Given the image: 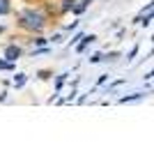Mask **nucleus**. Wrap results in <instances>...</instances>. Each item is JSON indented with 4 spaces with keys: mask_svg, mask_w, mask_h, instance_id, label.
Listing matches in <instances>:
<instances>
[{
    "mask_svg": "<svg viewBox=\"0 0 154 152\" xmlns=\"http://www.w3.org/2000/svg\"><path fill=\"white\" fill-rule=\"evenodd\" d=\"M16 25L26 32H32V35L37 32L39 35L48 25V14L39 7H23V9L16 12Z\"/></svg>",
    "mask_w": 154,
    "mask_h": 152,
    "instance_id": "f257e3e1",
    "label": "nucleus"
},
{
    "mask_svg": "<svg viewBox=\"0 0 154 152\" xmlns=\"http://www.w3.org/2000/svg\"><path fill=\"white\" fill-rule=\"evenodd\" d=\"M21 55H23V49H21L19 44H7L5 51H2V58H5V60H9V62H16Z\"/></svg>",
    "mask_w": 154,
    "mask_h": 152,
    "instance_id": "f03ea898",
    "label": "nucleus"
},
{
    "mask_svg": "<svg viewBox=\"0 0 154 152\" xmlns=\"http://www.w3.org/2000/svg\"><path fill=\"white\" fill-rule=\"evenodd\" d=\"M88 7H90V0H74V5H71V12L76 14V16H81V14H83Z\"/></svg>",
    "mask_w": 154,
    "mask_h": 152,
    "instance_id": "7ed1b4c3",
    "label": "nucleus"
},
{
    "mask_svg": "<svg viewBox=\"0 0 154 152\" xmlns=\"http://www.w3.org/2000/svg\"><path fill=\"white\" fill-rule=\"evenodd\" d=\"M97 42V37L94 35H83V42H81V44L76 46V53H83L85 49H88V44H94Z\"/></svg>",
    "mask_w": 154,
    "mask_h": 152,
    "instance_id": "20e7f679",
    "label": "nucleus"
},
{
    "mask_svg": "<svg viewBox=\"0 0 154 152\" xmlns=\"http://www.w3.org/2000/svg\"><path fill=\"white\" fill-rule=\"evenodd\" d=\"M26 83H28V76H26V74H16V76L12 78V85H14L16 90H21Z\"/></svg>",
    "mask_w": 154,
    "mask_h": 152,
    "instance_id": "39448f33",
    "label": "nucleus"
},
{
    "mask_svg": "<svg viewBox=\"0 0 154 152\" xmlns=\"http://www.w3.org/2000/svg\"><path fill=\"white\" fill-rule=\"evenodd\" d=\"M71 5H74V0H60V9H58V12H60V14L71 12Z\"/></svg>",
    "mask_w": 154,
    "mask_h": 152,
    "instance_id": "423d86ee",
    "label": "nucleus"
},
{
    "mask_svg": "<svg viewBox=\"0 0 154 152\" xmlns=\"http://www.w3.org/2000/svg\"><path fill=\"white\" fill-rule=\"evenodd\" d=\"M9 12H12V2L9 0H0V16H5Z\"/></svg>",
    "mask_w": 154,
    "mask_h": 152,
    "instance_id": "0eeeda50",
    "label": "nucleus"
},
{
    "mask_svg": "<svg viewBox=\"0 0 154 152\" xmlns=\"http://www.w3.org/2000/svg\"><path fill=\"white\" fill-rule=\"evenodd\" d=\"M14 71V62H9V60H5V58H0V71Z\"/></svg>",
    "mask_w": 154,
    "mask_h": 152,
    "instance_id": "6e6552de",
    "label": "nucleus"
},
{
    "mask_svg": "<svg viewBox=\"0 0 154 152\" xmlns=\"http://www.w3.org/2000/svg\"><path fill=\"white\" fill-rule=\"evenodd\" d=\"M138 99H143V92H136V95H131V97H120V104H127V101H138Z\"/></svg>",
    "mask_w": 154,
    "mask_h": 152,
    "instance_id": "1a4fd4ad",
    "label": "nucleus"
},
{
    "mask_svg": "<svg viewBox=\"0 0 154 152\" xmlns=\"http://www.w3.org/2000/svg\"><path fill=\"white\" fill-rule=\"evenodd\" d=\"M67 76H69V74H60V76H58V81H55V92H60V90H62L64 81H67Z\"/></svg>",
    "mask_w": 154,
    "mask_h": 152,
    "instance_id": "9d476101",
    "label": "nucleus"
},
{
    "mask_svg": "<svg viewBox=\"0 0 154 152\" xmlns=\"http://www.w3.org/2000/svg\"><path fill=\"white\" fill-rule=\"evenodd\" d=\"M30 42H32V44H37V46H46V44H48V39H46V37H39V35H37V37H32Z\"/></svg>",
    "mask_w": 154,
    "mask_h": 152,
    "instance_id": "9b49d317",
    "label": "nucleus"
},
{
    "mask_svg": "<svg viewBox=\"0 0 154 152\" xmlns=\"http://www.w3.org/2000/svg\"><path fill=\"white\" fill-rule=\"evenodd\" d=\"M37 76L42 78V81H48V78L53 76V71H48V69H42V71H37Z\"/></svg>",
    "mask_w": 154,
    "mask_h": 152,
    "instance_id": "f8f14e48",
    "label": "nucleus"
},
{
    "mask_svg": "<svg viewBox=\"0 0 154 152\" xmlns=\"http://www.w3.org/2000/svg\"><path fill=\"white\" fill-rule=\"evenodd\" d=\"M117 58H120V51H113V53H108V55H103V60H110V62H115Z\"/></svg>",
    "mask_w": 154,
    "mask_h": 152,
    "instance_id": "ddd939ff",
    "label": "nucleus"
},
{
    "mask_svg": "<svg viewBox=\"0 0 154 152\" xmlns=\"http://www.w3.org/2000/svg\"><path fill=\"white\" fill-rule=\"evenodd\" d=\"M101 60H103V53H101V51H99V53H94V55L90 58V62H92V65H97V62H101Z\"/></svg>",
    "mask_w": 154,
    "mask_h": 152,
    "instance_id": "4468645a",
    "label": "nucleus"
},
{
    "mask_svg": "<svg viewBox=\"0 0 154 152\" xmlns=\"http://www.w3.org/2000/svg\"><path fill=\"white\" fill-rule=\"evenodd\" d=\"M136 55H138V46H134V49L129 51V58H127V60H129V62H131V60H134Z\"/></svg>",
    "mask_w": 154,
    "mask_h": 152,
    "instance_id": "2eb2a0df",
    "label": "nucleus"
},
{
    "mask_svg": "<svg viewBox=\"0 0 154 152\" xmlns=\"http://www.w3.org/2000/svg\"><path fill=\"white\" fill-rule=\"evenodd\" d=\"M76 28H78V21H71V23L67 25V30H76Z\"/></svg>",
    "mask_w": 154,
    "mask_h": 152,
    "instance_id": "dca6fc26",
    "label": "nucleus"
},
{
    "mask_svg": "<svg viewBox=\"0 0 154 152\" xmlns=\"http://www.w3.org/2000/svg\"><path fill=\"white\" fill-rule=\"evenodd\" d=\"M83 35H85V32H78V35H76V37H74V39H71V44H76V42H78V39H83Z\"/></svg>",
    "mask_w": 154,
    "mask_h": 152,
    "instance_id": "f3484780",
    "label": "nucleus"
},
{
    "mask_svg": "<svg viewBox=\"0 0 154 152\" xmlns=\"http://www.w3.org/2000/svg\"><path fill=\"white\" fill-rule=\"evenodd\" d=\"M2 32H5V25H0V35H2Z\"/></svg>",
    "mask_w": 154,
    "mask_h": 152,
    "instance_id": "a211bd4d",
    "label": "nucleus"
}]
</instances>
